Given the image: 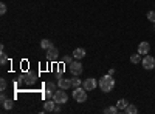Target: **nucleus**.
<instances>
[{"instance_id": "f257e3e1", "label": "nucleus", "mask_w": 155, "mask_h": 114, "mask_svg": "<svg viewBox=\"0 0 155 114\" xmlns=\"http://www.w3.org/2000/svg\"><path fill=\"white\" fill-rule=\"evenodd\" d=\"M98 86H99V90L102 93H110L113 90V86H115V79L112 77L110 74H106V75H102V77L99 79Z\"/></svg>"}, {"instance_id": "f03ea898", "label": "nucleus", "mask_w": 155, "mask_h": 114, "mask_svg": "<svg viewBox=\"0 0 155 114\" xmlns=\"http://www.w3.org/2000/svg\"><path fill=\"white\" fill-rule=\"evenodd\" d=\"M73 99L79 103H84L87 100V90L84 86H76L74 91H73Z\"/></svg>"}, {"instance_id": "7ed1b4c3", "label": "nucleus", "mask_w": 155, "mask_h": 114, "mask_svg": "<svg viewBox=\"0 0 155 114\" xmlns=\"http://www.w3.org/2000/svg\"><path fill=\"white\" fill-rule=\"evenodd\" d=\"M51 99H53L58 105H62V103H67L68 102V94L65 93V90L54 91V94H53V97H51Z\"/></svg>"}, {"instance_id": "20e7f679", "label": "nucleus", "mask_w": 155, "mask_h": 114, "mask_svg": "<svg viewBox=\"0 0 155 114\" xmlns=\"http://www.w3.org/2000/svg\"><path fill=\"white\" fill-rule=\"evenodd\" d=\"M36 80H37V75L33 71H27L20 75V82H23L25 85H34Z\"/></svg>"}, {"instance_id": "39448f33", "label": "nucleus", "mask_w": 155, "mask_h": 114, "mask_svg": "<svg viewBox=\"0 0 155 114\" xmlns=\"http://www.w3.org/2000/svg\"><path fill=\"white\" fill-rule=\"evenodd\" d=\"M68 69H70V72H71L73 75H79L84 68H82V65H81L79 60H74V62H71L70 65H68Z\"/></svg>"}, {"instance_id": "423d86ee", "label": "nucleus", "mask_w": 155, "mask_h": 114, "mask_svg": "<svg viewBox=\"0 0 155 114\" xmlns=\"http://www.w3.org/2000/svg\"><path fill=\"white\" fill-rule=\"evenodd\" d=\"M141 63H143V66H144V69H147V71H150V69H153L155 68V59L152 57V56H144L143 57V60H141Z\"/></svg>"}, {"instance_id": "0eeeda50", "label": "nucleus", "mask_w": 155, "mask_h": 114, "mask_svg": "<svg viewBox=\"0 0 155 114\" xmlns=\"http://www.w3.org/2000/svg\"><path fill=\"white\" fill-rule=\"evenodd\" d=\"M58 86H59V90H70V88L73 86L71 85V79H65V77H62V75H59V79H58Z\"/></svg>"}, {"instance_id": "6e6552de", "label": "nucleus", "mask_w": 155, "mask_h": 114, "mask_svg": "<svg viewBox=\"0 0 155 114\" xmlns=\"http://www.w3.org/2000/svg\"><path fill=\"white\" fill-rule=\"evenodd\" d=\"M58 57H59V49H58L54 45L47 49V60L54 62V60H58Z\"/></svg>"}, {"instance_id": "1a4fd4ad", "label": "nucleus", "mask_w": 155, "mask_h": 114, "mask_svg": "<svg viewBox=\"0 0 155 114\" xmlns=\"http://www.w3.org/2000/svg\"><path fill=\"white\" fill-rule=\"evenodd\" d=\"M56 86H58V83H54V82H47L45 83V97L47 99L53 97V94L56 91Z\"/></svg>"}, {"instance_id": "9d476101", "label": "nucleus", "mask_w": 155, "mask_h": 114, "mask_svg": "<svg viewBox=\"0 0 155 114\" xmlns=\"http://www.w3.org/2000/svg\"><path fill=\"white\" fill-rule=\"evenodd\" d=\"M84 88L87 91H92V90H96V86H98V82H96V79H93V77H88V79H85L84 80Z\"/></svg>"}, {"instance_id": "9b49d317", "label": "nucleus", "mask_w": 155, "mask_h": 114, "mask_svg": "<svg viewBox=\"0 0 155 114\" xmlns=\"http://www.w3.org/2000/svg\"><path fill=\"white\" fill-rule=\"evenodd\" d=\"M149 51H150V45H149V42H141V43L138 45V53H140L141 56L149 54Z\"/></svg>"}, {"instance_id": "f8f14e48", "label": "nucleus", "mask_w": 155, "mask_h": 114, "mask_svg": "<svg viewBox=\"0 0 155 114\" xmlns=\"http://www.w3.org/2000/svg\"><path fill=\"white\" fill-rule=\"evenodd\" d=\"M56 102H54V100L53 99H51V100H48L47 99V102H45V105H44V109H45V112H53L54 111V108H56Z\"/></svg>"}, {"instance_id": "ddd939ff", "label": "nucleus", "mask_w": 155, "mask_h": 114, "mask_svg": "<svg viewBox=\"0 0 155 114\" xmlns=\"http://www.w3.org/2000/svg\"><path fill=\"white\" fill-rule=\"evenodd\" d=\"M71 56H73L76 60H81L82 57H85V49H84V48H76Z\"/></svg>"}, {"instance_id": "4468645a", "label": "nucleus", "mask_w": 155, "mask_h": 114, "mask_svg": "<svg viewBox=\"0 0 155 114\" xmlns=\"http://www.w3.org/2000/svg\"><path fill=\"white\" fill-rule=\"evenodd\" d=\"M127 105H129V102H127L126 99H120L118 103H116V108H118V111H126Z\"/></svg>"}, {"instance_id": "2eb2a0df", "label": "nucleus", "mask_w": 155, "mask_h": 114, "mask_svg": "<svg viewBox=\"0 0 155 114\" xmlns=\"http://www.w3.org/2000/svg\"><path fill=\"white\" fill-rule=\"evenodd\" d=\"M3 105V109H12V106H14V102H12V100L11 99H6V100H3V102H2Z\"/></svg>"}, {"instance_id": "dca6fc26", "label": "nucleus", "mask_w": 155, "mask_h": 114, "mask_svg": "<svg viewBox=\"0 0 155 114\" xmlns=\"http://www.w3.org/2000/svg\"><path fill=\"white\" fill-rule=\"evenodd\" d=\"M51 46H53V43H51V40H48V39H44V40L41 42V48L45 49V51H47L48 48H51Z\"/></svg>"}, {"instance_id": "f3484780", "label": "nucleus", "mask_w": 155, "mask_h": 114, "mask_svg": "<svg viewBox=\"0 0 155 114\" xmlns=\"http://www.w3.org/2000/svg\"><path fill=\"white\" fill-rule=\"evenodd\" d=\"M141 60H143V59H141V54H140V53H137V54H132V56H130V62L134 63V65L140 63Z\"/></svg>"}, {"instance_id": "a211bd4d", "label": "nucleus", "mask_w": 155, "mask_h": 114, "mask_svg": "<svg viewBox=\"0 0 155 114\" xmlns=\"http://www.w3.org/2000/svg\"><path fill=\"white\" fill-rule=\"evenodd\" d=\"M126 112H127V114H137V112H138V108H137L135 105H132V103H129L127 108H126Z\"/></svg>"}, {"instance_id": "6ab92c4d", "label": "nucleus", "mask_w": 155, "mask_h": 114, "mask_svg": "<svg viewBox=\"0 0 155 114\" xmlns=\"http://www.w3.org/2000/svg\"><path fill=\"white\" fill-rule=\"evenodd\" d=\"M71 85H73V88H76V86H81L82 85V80L78 77V75H74V77L71 79Z\"/></svg>"}, {"instance_id": "aec40b11", "label": "nucleus", "mask_w": 155, "mask_h": 114, "mask_svg": "<svg viewBox=\"0 0 155 114\" xmlns=\"http://www.w3.org/2000/svg\"><path fill=\"white\" fill-rule=\"evenodd\" d=\"M104 112L106 114H116V112H120V111H118V108H116V106H107L104 109Z\"/></svg>"}, {"instance_id": "412c9836", "label": "nucleus", "mask_w": 155, "mask_h": 114, "mask_svg": "<svg viewBox=\"0 0 155 114\" xmlns=\"http://www.w3.org/2000/svg\"><path fill=\"white\" fill-rule=\"evenodd\" d=\"M6 63H8V57H6V54H5V53H0V65L5 66Z\"/></svg>"}, {"instance_id": "4be33fe9", "label": "nucleus", "mask_w": 155, "mask_h": 114, "mask_svg": "<svg viewBox=\"0 0 155 114\" xmlns=\"http://www.w3.org/2000/svg\"><path fill=\"white\" fill-rule=\"evenodd\" d=\"M6 86H8L6 80L5 79H0V91H6Z\"/></svg>"}, {"instance_id": "5701e85b", "label": "nucleus", "mask_w": 155, "mask_h": 114, "mask_svg": "<svg viewBox=\"0 0 155 114\" xmlns=\"http://www.w3.org/2000/svg\"><path fill=\"white\" fill-rule=\"evenodd\" d=\"M147 19H149V22L155 23V11H149L147 12Z\"/></svg>"}, {"instance_id": "b1692460", "label": "nucleus", "mask_w": 155, "mask_h": 114, "mask_svg": "<svg viewBox=\"0 0 155 114\" xmlns=\"http://www.w3.org/2000/svg\"><path fill=\"white\" fill-rule=\"evenodd\" d=\"M62 62H64V63H67V65H70V63H71L73 60H71V57H70V56H64V57H62Z\"/></svg>"}, {"instance_id": "393cba45", "label": "nucleus", "mask_w": 155, "mask_h": 114, "mask_svg": "<svg viewBox=\"0 0 155 114\" xmlns=\"http://www.w3.org/2000/svg\"><path fill=\"white\" fill-rule=\"evenodd\" d=\"M0 14H2V16L6 14V5L5 3H0Z\"/></svg>"}, {"instance_id": "a878e982", "label": "nucleus", "mask_w": 155, "mask_h": 114, "mask_svg": "<svg viewBox=\"0 0 155 114\" xmlns=\"http://www.w3.org/2000/svg\"><path fill=\"white\" fill-rule=\"evenodd\" d=\"M0 100H2V102H3V100H6V96H5V91H2V96H0Z\"/></svg>"}, {"instance_id": "bb28decb", "label": "nucleus", "mask_w": 155, "mask_h": 114, "mask_svg": "<svg viewBox=\"0 0 155 114\" xmlns=\"http://www.w3.org/2000/svg\"><path fill=\"white\" fill-rule=\"evenodd\" d=\"M53 112H61V106H58V105H56V108H54V111H53Z\"/></svg>"}, {"instance_id": "cd10ccee", "label": "nucleus", "mask_w": 155, "mask_h": 114, "mask_svg": "<svg viewBox=\"0 0 155 114\" xmlns=\"http://www.w3.org/2000/svg\"><path fill=\"white\" fill-rule=\"evenodd\" d=\"M153 29H155V23H153Z\"/></svg>"}]
</instances>
